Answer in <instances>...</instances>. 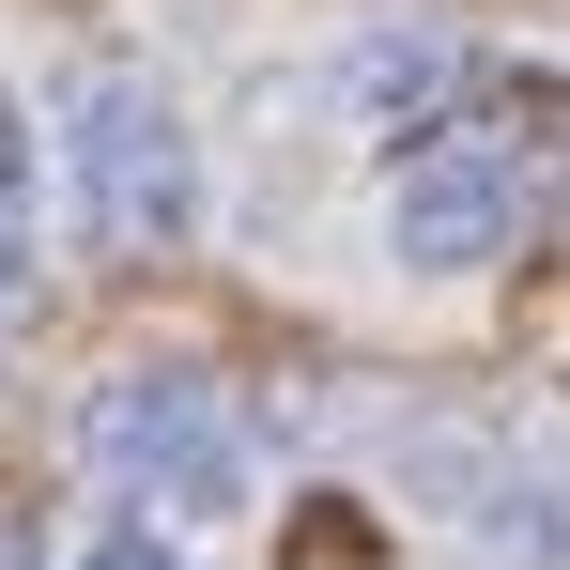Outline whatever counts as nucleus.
I'll return each instance as SVG.
<instances>
[{"instance_id": "f03ea898", "label": "nucleus", "mask_w": 570, "mask_h": 570, "mask_svg": "<svg viewBox=\"0 0 570 570\" xmlns=\"http://www.w3.org/2000/svg\"><path fill=\"white\" fill-rule=\"evenodd\" d=\"M78 448L108 478H139V493H170V509H247V432L216 416V385L200 371H124L78 401Z\"/></svg>"}, {"instance_id": "423d86ee", "label": "nucleus", "mask_w": 570, "mask_h": 570, "mask_svg": "<svg viewBox=\"0 0 570 570\" xmlns=\"http://www.w3.org/2000/svg\"><path fill=\"white\" fill-rule=\"evenodd\" d=\"M16 308H31V232L0 216V324H16Z\"/></svg>"}, {"instance_id": "f257e3e1", "label": "nucleus", "mask_w": 570, "mask_h": 570, "mask_svg": "<svg viewBox=\"0 0 570 570\" xmlns=\"http://www.w3.org/2000/svg\"><path fill=\"white\" fill-rule=\"evenodd\" d=\"M62 170H78V216L108 247H170L200 216V155H186V108L155 78H94L78 124H62Z\"/></svg>"}, {"instance_id": "39448f33", "label": "nucleus", "mask_w": 570, "mask_h": 570, "mask_svg": "<svg viewBox=\"0 0 570 570\" xmlns=\"http://www.w3.org/2000/svg\"><path fill=\"white\" fill-rule=\"evenodd\" d=\"M62 570H186V556H170L155 524H108V540H78V556H62Z\"/></svg>"}, {"instance_id": "20e7f679", "label": "nucleus", "mask_w": 570, "mask_h": 570, "mask_svg": "<svg viewBox=\"0 0 570 570\" xmlns=\"http://www.w3.org/2000/svg\"><path fill=\"white\" fill-rule=\"evenodd\" d=\"M448 94H463V47L448 31H355L340 47V124H385L401 139V124H432Z\"/></svg>"}, {"instance_id": "7ed1b4c3", "label": "nucleus", "mask_w": 570, "mask_h": 570, "mask_svg": "<svg viewBox=\"0 0 570 570\" xmlns=\"http://www.w3.org/2000/svg\"><path fill=\"white\" fill-rule=\"evenodd\" d=\"M509 216H524V186H509L493 139H416V155L385 170V263H401V278H478V263L509 247Z\"/></svg>"}]
</instances>
